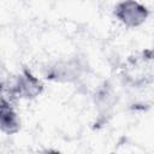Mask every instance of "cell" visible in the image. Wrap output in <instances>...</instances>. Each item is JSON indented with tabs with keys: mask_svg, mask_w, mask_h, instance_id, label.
Listing matches in <instances>:
<instances>
[{
	"mask_svg": "<svg viewBox=\"0 0 154 154\" xmlns=\"http://www.w3.org/2000/svg\"><path fill=\"white\" fill-rule=\"evenodd\" d=\"M118 99L119 97L116 89L108 81H105L102 84H100L93 95V101L97 114L100 117L111 116L118 103Z\"/></svg>",
	"mask_w": 154,
	"mask_h": 154,
	"instance_id": "5",
	"label": "cell"
},
{
	"mask_svg": "<svg viewBox=\"0 0 154 154\" xmlns=\"http://www.w3.org/2000/svg\"><path fill=\"white\" fill-rule=\"evenodd\" d=\"M90 70L89 63L84 55L72 54L47 63L42 67L43 78L60 84L77 83L88 75Z\"/></svg>",
	"mask_w": 154,
	"mask_h": 154,
	"instance_id": "1",
	"label": "cell"
},
{
	"mask_svg": "<svg viewBox=\"0 0 154 154\" xmlns=\"http://www.w3.org/2000/svg\"><path fill=\"white\" fill-rule=\"evenodd\" d=\"M113 16L124 26L136 29L147 22L150 11L138 0H120L113 6Z\"/></svg>",
	"mask_w": 154,
	"mask_h": 154,
	"instance_id": "4",
	"label": "cell"
},
{
	"mask_svg": "<svg viewBox=\"0 0 154 154\" xmlns=\"http://www.w3.org/2000/svg\"><path fill=\"white\" fill-rule=\"evenodd\" d=\"M123 83L141 89L153 84V52L146 49L141 54L130 57L120 73Z\"/></svg>",
	"mask_w": 154,
	"mask_h": 154,
	"instance_id": "2",
	"label": "cell"
},
{
	"mask_svg": "<svg viewBox=\"0 0 154 154\" xmlns=\"http://www.w3.org/2000/svg\"><path fill=\"white\" fill-rule=\"evenodd\" d=\"M7 87L10 96L13 100H35L45 90L42 81L29 67H23Z\"/></svg>",
	"mask_w": 154,
	"mask_h": 154,
	"instance_id": "3",
	"label": "cell"
}]
</instances>
